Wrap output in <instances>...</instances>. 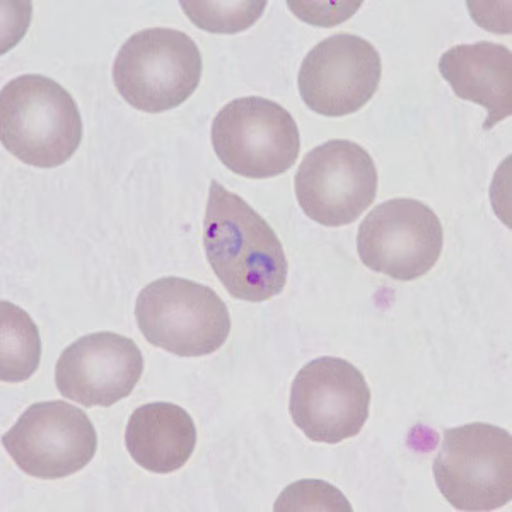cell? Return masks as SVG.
<instances>
[{"label": "cell", "mask_w": 512, "mask_h": 512, "mask_svg": "<svg viewBox=\"0 0 512 512\" xmlns=\"http://www.w3.org/2000/svg\"><path fill=\"white\" fill-rule=\"evenodd\" d=\"M204 248L214 274L234 299L263 303L284 291L289 263L274 229L216 180L210 181Z\"/></svg>", "instance_id": "1"}, {"label": "cell", "mask_w": 512, "mask_h": 512, "mask_svg": "<svg viewBox=\"0 0 512 512\" xmlns=\"http://www.w3.org/2000/svg\"><path fill=\"white\" fill-rule=\"evenodd\" d=\"M0 140L14 158L35 168H59L81 146L76 99L59 82L26 74L0 94Z\"/></svg>", "instance_id": "2"}, {"label": "cell", "mask_w": 512, "mask_h": 512, "mask_svg": "<svg viewBox=\"0 0 512 512\" xmlns=\"http://www.w3.org/2000/svg\"><path fill=\"white\" fill-rule=\"evenodd\" d=\"M202 69V53L187 33L151 28L123 43L113 64V82L135 110L163 113L197 91Z\"/></svg>", "instance_id": "3"}, {"label": "cell", "mask_w": 512, "mask_h": 512, "mask_svg": "<svg viewBox=\"0 0 512 512\" xmlns=\"http://www.w3.org/2000/svg\"><path fill=\"white\" fill-rule=\"evenodd\" d=\"M135 320L149 344L180 357L214 354L231 332L229 309L216 291L181 277H163L144 287Z\"/></svg>", "instance_id": "4"}, {"label": "cell", "mask_w": 512, "mask_h": 512, "mask_svg": "<svg viewBox=\"0 0 512 512\" xmlns=\"http://www.w3.org/2000/svg\"><path fill=\"white\" fill-rule=\"evenodd\" d=\"M437 489L458 511H495L512 497V437L497 425L444 431L432 466Z\"/></svg>", "instance_id": "5"}, {"label": "cell", "mask_w": 512, "mask_h": 512, "mask_svg": "<svg viewBox=\"0 0 512 512\" xmlns=\"http://www.w3.org/2000/svg\"><path fill=\"white\" fill-rule=\"evenodd\" d=\"M212 146L234 175L267 180L284 175L301 151L291 113L270 99L248 96L224 106L212 122Z\"/></svg>", "instance_id": "6"}, {"label": "cell", "mask_w": 512, "mask_h": 512, "mask_svg": "<svg viewBox=\"0 0 512 512\" xmlns=\"http://www.w3.org/2000/svg\"><path fill=\"white\" fill-rule=\"evenodd\" d=\"M378 193V169L371 154L352 140H328L304 156L297 169L296 197L321 226L352 224Z\"/></svg>", "instance_id": "7"}, {"label": "cell", "mask_w": 512, "mask_h": 512, "mask_svg": "<svg viewBox=\"0 0 512 512\" xmlns=\"http://www.w3.org/2000/svg\"><path fill=\"white\" fill-rule=\"evenodd\" d=\"M443 224L414 198L374 207L357 233V253L369 270L410 282L429 274L443 251Z\"/></svg>", "instance_id": "8"}, {"label": "cell", "mask_w": 512, "mask_h": 512, "mask_svg": "<svg viewBox=\"0 0 512 512\" xmlns=\"http://www.w3.org/2000/svg\"><path fill=\"white\" fill-rule=\"evenodd\" d=\"M2 444L26 475L57 480L93 461L98 434L81 408L53 400L31 405L2 436Z\"/></svg>", "instance_id": "9"}, {"label": "cell", "mask_w": 512, "mask_h": 512, "mask_svg": "<svg viewBox=\"0 0 512 512\" xmlns=\"http://www.w3.org/2000/svg\"><path fill=\"white\" fill-rule=\"evenodd\" d=\"M371 390L357 367L338 357H320L297 373L289 412L315 443L338 444L362 431Z\"/></svg>", "instance_id": "10"}, {"label": "cell", "mask_w": 512, "mask_h": 512, "mask_svg": "<svg viewBox=\"0 0 512 512\" xmlns=\"http://www.w3.org/2000/svg\"><path fill=\"white\" fill-rule=\"evenodd\" d=\"M381 57L361 36L338 33L304 57L297 86L306 106L323 117L352 115L373 99L381 81Z\"/></svg>", "instance_id": "11"}, {"label": "cell", "mask_w": 512, "mask_h": 512, "mask_svg": "<svg viewBox=\"0 0 512 512\" xmlns=\"http://www.w3.org/2000/svg\"><path fill=\"white\" fill-rule=\"evenodd\" d=\"M144 373V357L132 338L98 332L79 338L55 367L57 390L82 407H111L127 398Z\"/></svg>", "instance_id": "12"}, {"label": "cell", "mask_w": 512, "mask_h": 512, "mask_svg": "<svg viewBox=\"0 0 512 512\" xmlns=\"http://www.w3.org/2000/svg\"><path fill=\"white\" fill-rule=\"evenodd\" d=\"M439 72L458 98L487 110L483 130L511 117L512 53L499 43L478 41L449 48L439 59Z\"/></svg>", "instance_id": "13"}, {"label": "cell", "mask_w": 512, "mask_h": 512, "mask_svg": "<svg viewBox=\"0 0 512 512\" xmlns=\"http://www.w3.org/2000/svg\"><path fill=\"white\" fill-rule=\"evenodd\" d=\"M125 446L132 460L144 470L168 475L192 458L197 427L192 415L175 403H147L130 415Z\"/></svg>", "instance_id": "14"}, {"label": "cell", "mask_w": 512, "mask_h": 512, "mask_svg": "<svg viewBox=\"0 0 512 512\" xmlns=\"http://www.w3.org/2000/svg\"><path fill=\"white\" fill-rule=\"evenodd\" d=\"M0 378L4 383H23L40 366L41 340L31 316L16 306L0 303Z\"/></svg>", "instance_id": "15"}, {"label": "cell", "mask_w": 512, "mask_h": 512, "mask_svg": "<svg viewBox=\"0 0 512 512\" xmlns=\"http://www.w3.org/2000/svg\"><path fill=\"white\" fill-rule=\"evenodd\" d=\"M188 19L209 33H239L262 18L267 2H181Z\"/></svg>", "instance_id": "16"}, {"label": "cell", "mask_w": 512, "mask_h": 512, "mask_svg": "<svg viewBox=\"0 0 512 512\" xmlns=\"http://www.w3.org/2000/svg\"><path fill=\"white\" fill-rule=\"evenodd\" d=\"M275 511H352L340 490L321 480L289 485L275 502Z\"/></svg>", "instance_id": "17"}]
</instances>
